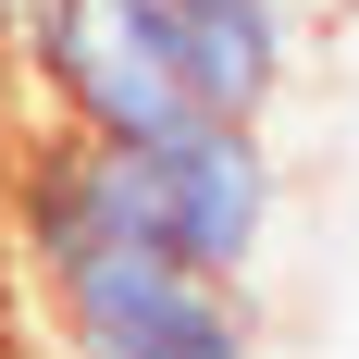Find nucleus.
Returning a JSON list of instances; mask_svg holds the SVG:
<instances>
[{
	"mask_svg": "<svg viewBox=\"0 0 359 359\" xmlns=\"http://www.w3.org/2000/svg\"><path fill=\"white\" fill-rule=\"evenodd\" d=\"M37 310H50V347L62 359H260L248 285H211L174 248L74 260V273L37 285Z\"/></svg>",
	"mask_w": 359,
	"mask_h": 359,
	"instance_id": "obj_1",
	"label": "nucleus"
},
{
	"mask_svg": "<svg viewBox=\"0 0 359 359\" xmlns=\"http://www.w3.org/2000/svg\"><path fill=\"white\" fill-rule=\"evenodd\" d=\"M297 37L310 0H161V50H174L186 100L223 124H273L297 87Z\"/></svg>",
	"mask_w": 359,
	"mask_h": 359,
	"instance_id": "obj_3",
	"label": "nucleus"
},
{
	"mask_svg": "<svg viewBox=\"0 0 359 359\" xmlns=\"http://www.w3.org/2000/svg\"><path fill=\"white\" fill-rule=\"evenodd\" d=\"M149 186V236L211 273V285H248L273 223H285V174H273V124H223V111H186L161 137H124Z\"/></svg>",
	"mask_w": 359,
	"mask_h": 359,
	"instance_id": "obj_2",
	"label": "nucleus"
}]
</instances>
